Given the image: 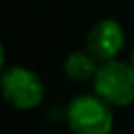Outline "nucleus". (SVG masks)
<instances>
[{
    "instance_id": "1",
    "label": "nucleus",
    "mask_w": 134,
    "mask_h": 134,
    "mask_svg": "<svg viewBox=\"0 0 134 134\" xmlns=\"http://www.w3.org/2000/svg\"><path fill=\"white\" fill-rule=\"evenodd\" d=\"M67 126L73 134H110L114 114L107 100L99 95H79L65 110Z\"/></svg>"
},
{
    "instance_id": "2",
    "label": "nucleus",
    "mask_w": 134,
    "mask_h": 134,
    "mask_svg": "<svg viewBox=\"0 0 134 134\" xmlns=\"http://www.w3.org/2000/svg\"><path fill=\"white\" fill-rule=\"evenodd\" d=\"M95 93L110 107H128L134 103V65L109 59L100 61L93 79Z\"/></svg>"
},
{
    "instance_id": "3",
    "label": "nucleus",
    "mask_w": 134,
    "mask_h": 134,
    "mask_svg": "<svg viewBox=\"0 0 134 134\" xmlns=\"http://www.w3.org/2000/svg\"><path fill=\"white\" fill-rule=\"evenodd\" d=\"M2 95L4 100L16 110H34L43 103L46 85L36 71L24 65L2 69Z\"/></svg>"
},
{
    "instance_id": "4",
    "label": "nucleus",
    "mask_w": 134,
    "mask_h": 134,
    "mask_svg": "<svg viewBox=\"0 0 134 134\" xmlns=\"http://www.w3.org/2000/svg\"><path fill=\"white\" fill-rule=\"evenodd\" d=\"M124 47V30L113 18L97 22L87 34V51L99 61L116 59Z\"/></svg>"
},
{
    "instance_id": "5",
    "label": "nucleus",
    "mask_w": 134,
    "mask_h": 134,
    "mask_svg": "<svg viewBox=\"0 0 134 134\" xmlns=\"http://www.w3.org/2000/svg\"><path fill=\"white\" fill-rule=\"evenodd\" d=\"M99 59L89 51H73L67 55L65 63H63V71L75 83H85V81H93L95 73L99 69Z\"/></svg>"
},
{
    "instance_id": "6",
    "label": "nucleus",
    "mask_w": 134,
    "mask_h": 134,
    "mask_svg": "<svg viewBox=\"0 0 134 134\" xmlns=\"http://www.w3.org/2000/svg\"><path fill=\"white\" fill-rule=\"evenodd\" d=\"M132 65H134V49H132Z\"/></svg>"
}]
</instances>
